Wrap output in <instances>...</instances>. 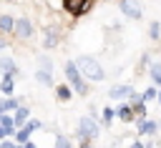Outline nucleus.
Wrapping results in <instances>:
<instances>
[{
    "mask_svg": "<svg viewBox=\"0 0 161 148\" xmlns=\"http://www.w3.org/2000/svg\"><path fill=\"white\" fill-rule=\"evenodd\" d=\"M75 65H78V70H80L88 80H103V68H101L93 58L83 55V58H78V60H75Z\"/></svg>",
    "mask_w": 161,
    "mask_h": 148,
    "instance_id": "obj_1",
    "label": "nucleus"
},
{
    "mask_svg": "<svg viewBox=\"0 0 161 148\" xmlns=\"http://www.w3.org/2000/svg\"><path fill=\"white\" fill-rule=\"evenodd\" d=\"M65 75H68V80L73 83V88H75L78 93H86V83H83L80 70H78V65H75V63H68V65H65Z\"/></svg>",
    "mask_w": 161,
    "mask_h": 148,
    "instance_id": "obj_2",
    "label": "nucleus"
},
{
    "mask_svg": "<svg viewBox=\"0 0 161 148\" xmlns=\"http://www.w3.org/2000/svg\"><path fill=\"white\" fill-rule=\"evenodd\" d=\"M63 5H65L68 13H73V15H83V13L91 10L93 0H63Z\"/></svg>",
    "mask_w": 161,
    "mask_h": 148,
    "instance_id": "obj_3",
    "label": "nucleus"
},
{
    "mask_svg": "<svg viewBox=\"0 0 161 148\" xmlns=\"http://www.w3.org/2000/svg\"><path fill=\"white\" fill-rule=\"evenodd\" d=\"M78 133L86 135V138H93V135H98V123L93 118H80L78 120Z\"/></svg>",
    "mask_w": 161,
    "mask_h": 148,
    "instance_id": "obj_4",
    "label": "nucleus"
},
{
    "mask_svg": "<svg viewBox=\"0 0 161 148\" xmlns=\"http://www.w3.org/2000/svg\"><path fill=\"white\" fill-rule=\"evenodd\" d=\"M121 13H126L128 18H141L143 15L138 0H121Z\"/></svg>",
    "mask_w": 161,
    "mask_h": 148,
    "instance_id": "obj_5",
    "label": "nucleus"
},
{
    "mask_svg": "<svg viewBox=\"0 0 161 148\" xmlns=\"http://www.w3.org/2000/svg\"><path fill=\"white\" fill-rule=\"evenodd\" d=\"M108 95H111L113 100H121V98H131V95H133V90H131V85H113Z\"/></svg>",
    "mask_w": 161,
    "mask_h": 148,
    "instance_id": "obj_6",
    "label": "nucleus"
},
{
    "mask_svg": "<svg viewBox=\"0 0 161 148\" xmlns=\"http://www.w3.org/2000/svg\"><path fill=\"white\" fill-rule=\"evenodd\" d=\"M15 30H18L20 38H30V33H33V28H30V23H28L25 18H20V20L15 23Z\"/></svg>",
    "mask_w": 161,
    "mask_h": 148,
    "instance_id": "obj_7",
    "label": "nucleus"
},
{
    "mask_svg": "<svg viewBox=\"0 0 161 148\" xmlns=\"http://www.w3.org/2000/svg\"><path fill=\"white\" fill-rule=\"evenodd\" d=\"M35 128H40V123H38V120H30L28 128H23V130L18 133V143H28V135H30V130H35Z\"/></svg>",
    "mask_w": 161,
    "mask_h": 148,
    "instance_id": "obj_8",
    "label": "nucleus"
},
{
    "mask_svg": "<svg viewBox=\"0 0 161 148\" xmlns=\"http://www.w3.org/2000/svg\"><path fill=\"white\" fill-rule=\"evenodd\" d=\"M0 70H5V75H15V63L10 58H0Z\"/></svg>",
    "mask_w": 161,
    "mask_h": 148,
    "instance_id": "obj_9",
    "label": "nucleus"
},
{
    "mask_svg": "<svg viewBox=\"0 0 161 148\" xmlns=\"http://www.w3.org/2000/svg\"><path fill=\"white\" fill-rule=\"evenodd\" d=\"M13 28H15V20H13L10 15H0V30H3V33H10Z\"/></svg>",
    "mask_w": 161,
    "mask_h": 148,
    "instance_id": "obj_10",
    "label": "nucleus"
},
{
    "mask_svg": "<svg viewBox=\"0 0 161 148\" xmlns=\"http://www.w3.org/2000/svg\"><path fill=\"white\" fill-rule=\"evenodd\" d=\"M35 78H38L43 85H50V83H53V78H50V73H48V70H38V73H35Z\"/></svg>",
    "mask_w": 161,
    "mask_h": 148,
    "instance_id": "obj_11",
    "label": "nucleus"
},
{
    "mask_svg": "<svg viewBox=\"0 0 161 148\" xmlns=\"http://www.w3.org/2000/svg\"><path fill=\"white\" fill-rule=\"evenodd\" d=\"M28 113H30L28 108H18V110H15V125H20L23 120H28Z\"/></svg>",
    "mask_w": 161,
    "mask_h": 148,
    "instance_id": "obj_12",
    "label": "nucleus"
},
{
    "mask_svg": "<svg viewBox=\"0 0 161 148\" xmlns=\"http://www.w3.org/2000/svg\"><path fill=\"white\" fill-rule=\"evenodd\" d=\"M0 88H3V93H13V75H5Z\"/></svg>",
    "mask_w": 161,
    "mask_h": 148,
    "instance_id": "obj_13",
    "label": "nucleus"
},
{
    "mask_svg": "<svg viewBox=\"0 0 161 148\" xmlns=\"http://www.w3.org/2000/svg\"><path fill=\"white\" fill-rule=\"evenodd\" d=\"M55 93H58V98H60V100H68V98H70V88H65V85H60Z\"/></svg>",
    "mask_w": 161,
    "mask_h": 148,
    "instance_id": "obj_14",
    "label": "nucleus"
},
{
    "mask_svg": "<svg viewBox=\"0 0 161 148\" xmlns=\"http://www.w3.org/2000/svg\"><path fill=\"white\" fill-rule=\"evenodd\" d=\"M151 78H153L156 83H161V65H158V63L151 65Z\"/></svg>",
    "mask_w": 161,
    "mask_h": 148,
    "instance_id": "obj_15",
    "label": "nucleus"
},
{
    "mask_svg": "<svg viewBox=\"0 0 161 148\" xmlns=\"http://www.w3.org/2000/svg\"><path fill=\"white\" fill-rule=\"evenodd\" d=\"M116 115H118V118H123V120H128V118H131V108H126V105H123V108H118V110H116Z\"/></svg>",
    "mask_w": 161,
    "mask_h": 148,
    "instance_id": "obj_16",
    "label": "nucleus"
},
{
    "mask_svg": "<svg viewBox=\"0 0 161 148\" xmlns=\"http://www.w3.org/2000/svg\"><path fill=\"white\" fill-rule=\"evenodd\" d=\"M55 148H70V140H68L65 135H58V140H55Z\"/></svg>",
    "mask_w": 161,
    "mask_h": 148,
    "instance_id": "obj_17",
    "label": "nucleus"
},
{
    "mask_svg": "<svg viewBox=\"0 0 161 148\" xmlns=\"http://www.w3.org/2000/svg\"><path fill=\"white\" fill-rule=\"evenodd\" d=\"M148 33H151V38L156 40V38L161 35V28H158V23H151V28H148Z\"/></svg>",
    "mask_w": 161,
    "mask_h": 148,
    "instance_id": "obj_18",
    "label": "nucleus"
},
{
    "mask_svg": "<svg viewBox=\"0 0 161 148\" xmlns=\"http://www.w3.org/2000/svg\"><path fill=\"white\" fill-rule=\"evenodd\" d=\"M0 125H5V128H10V130H13L15 120H13V118H8V115H3V118H0Z\"/></svg>",
    "mask_w": 161,
    "mask_h": 148,
    "instance_id": "obj_19",
    "label": "nucleus"
},
{
    "mask_svg": "<svg viewBox=\"0 0 161 148\" xmlns=\"http://www.w3.org/2000/svg\"><path fill=\"white\" fill-rule=\"evenodd\" d=\"M8 108H15V100H5V103H0V118H3V113H5Z\"/></svg>",
    "mask_w": 161,
    "mask_h": 148,
    "instance_id": "obj_20",
    "label": "nucleus"
},
{
    "mask_svg": "<svg viewBox=\"0 0 161 148\" xmlns=\"http://www.w3.org/2000/svg\"><path fill=\"white\" fill-rule=\"evenodd\" d=\"M151 98H158V93H156V90H153V88H151V90H146V93H143V100H151Z\"/></svg>",
    "mask_w": 161,
    "mask_h": 148,
    "instance_id": "obj_21",
    "label": "nucleus"
},
{
    "mask_svg": "<svg viewBox=\"0 0 161 148\" xmlns=\"http://www.w3.org/2000/svg\"><path fill=\"white\" fill-rule=\"evenodd\" d=\"M141 130H143V133H151V130H156V125H153V123H143Z\"/></svg>",
    "mask_w": 161,
    "mask_h": 148,
    "instance_id": "obj_22",
    "label": "nucleus"
},
{
    "mask_svg": "<svg viewBox=\"0 0 161 148\" xmlns=\"http://www.w3.org/2000/svg\"><path fill=\"white\" fill-rule=\"evenodd\" d=\"M103 115H106V120H111V118H113V110H111V108H106V110H103Z\"/></svg>",
    "mask_w": 161,
    "mask_h": 148,
    "instance_id": "obj_23",
    "label": "nucleus"
},
{
    "mask_svg": "<svg viewBox=\"0 0 161 148\" xmlns=\"http://www.w3.org/2000/svg\"><path fill=\"white\" fill-rule=\"evenodd\" d=\"M8 133H10V128H5V125H0V138H5Z\"/></svg>",
    "mask_w": 161,
    "mask_h": 148,
    "instance_id": "obj_24",
    "label": "nucleus"
},
{
    "mask_svg": "<svg viewBox=\"0 0 161 148\" xmlns=\"http://www.w3.org/2000/svg\"><path fill=\"white\" fill-rule=\"evenodd\" d=\"M0 148H15L13 143H0Z\"/></svg>",
    "mask_w": 161,
    "mask_h": 148,
    "instance_id": "obj_25",
    "label": "nucleus"
},
{
    "mask_svg": "<svg viewBox=\"0 0 161 148\" xmlns=\"http://www.w3.org/2000/svg\"><path fill=\"white\" fill-rule=\"evenodd\" d=\"M23 148H35V145H33V143H25V145H23Z\"/></svg>",
    "mask_w": 161,
    "mask_h": 148,
    "instance_id": "obj_26",
    "label": "nucleus"
},
{
    "mask_svg": "<svg viewBox=\"0 0 161 148\" xmlns=\"http://www.w3.org/2000/svg\"><path fill=\"white\" fill-rule=\"evenodd\" d=\"M131 148H143V145H141V143H133V145H131Z\"/></svg>",
    "mask_w": 161,
    "mask_h": 148,
    "instance_id": "obj_27",
    "label": "nucleus"
},
{
    "mask_svg": "<svg viewBox=\"0 0 161 148\" xmlns=\"http://www.w3.org/2000/svg\"><path fill=\"white\" fill-rule=\"evenodd\" d=\"M158 103H161V93H158Z\"/></svg>",
    "mask_w": 161,
    "mask_h": 148,
    "instance_id": "obj_28",
    "label": "nucleus"
}]
</instances>
